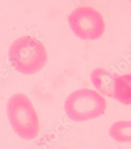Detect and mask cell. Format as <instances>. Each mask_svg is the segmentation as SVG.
Returning <instances> with one entry per match:
<instances>
[{
	"label": "cell",
	"mask_w": 131,
	"mask_h": 149,
	"mask_svg": "<svg viewBox=\"0 0 131 149\" xmlns=\"http://www.w3.org/2000/svg\"><path fill=\"white\" fill-rule=\"evenodd\" d=\"M117 74L109 72L104 68H96L90 73V80L93 86L100 94L112 97L113 84Z\"/></svg>",
	"instance_id": "obj_5"
},
{
	"label": "cell",
	"mask_w": 131,
	"mask_h": 149,
	"mask_svg": "<svg viewBox=\"0 0 131 149\" xmlns=\"http://www.w3.org/2000/svg\"><path fill=\"white\" fill-rule=\"evenodd\" d=\"M11 65L21 74L32 75L41 71L47 61L43 44L30 36L20 37L13 42L8 52Z\"/></svg>",
	"instance_id": "obj_1"
},
{
	"label": "cell",
	"mask_w": 131,
	"mask_h": 149,
	"mask_svg": "<svg viewBox=\"0 0 131 149\" xmlns=\"http://www.w3.org/2000/svg\"><path fill=\"white\" fill-rule=\"evenodd\" d=\"M130 1H131V0H130Z\"/></svg>",
	"instance_id": "obj_8"
},
{
	"label": "cell",
	"mask_w": 131,
	"mask_h": 149,
	"mask_svg": "<svg viewBox=\"0 0 131 149\" xmlns=\"http://www.w3.org/2000/svg\"><path fill=\"white\" fill-rule=\"evenodd\" d=\"M68 21L74 35L83 40L98 39L105 31L102 15L91 7L77 8L69 14Z\"/></svg>",
	"instance_id": "obj_4"
},
{
	"label": "cell",
	"mask_w": 131,
	"mask_h": 149,
	"mask_svg": "<svg viewBox=\"0 0 131 149\" xmlns=\"http://www.w3.org/2000/svg\"><path fill=\"white\" fill-rule=\"evenodd\" d=\"M111 98L124 105H131V73L117 74Z\"/></svg>",
	"instance_id": "obj_6"
},
{
	"label": "cell",
	"mask_w": 131,
	"mask_h": 149,
	"mask_svg": "<svg viewBox=\"0 0 131 149\" xmlns=\"http://www.w3.org/2000/svg\"><path fill=\"white\" fill-rule=\"evenodd\" d=\"M7 114L13 130L21 139L33 140L37 136L39 118L27 95L21 93L12 95L7 103Z\"/></svg>",
	"instance_id": "obj_2"
},
{
	"label": "cell",
	"mask_w": 131,
	"mask_h": 149,
	"mask_svg": "<svg viewBox=\"0 0 131 149\" xmlns=\"http://www.w3.org/2000/svg\"><path fill=\"white\" fill-rule=\"evenodd\" d=\"M107 108L105 98L95 90L81 88L73 92L66 98L64 111L68 118L81 122L97 118Z\"/></svg>",
	"instance_id": "obj_3"
},
{
	"label": "cell",
	"mask_w": 131,
	"mask_h": 149,
	"mask_svg": "<svg viewBox=\"0 0 131 149\" xmlns=\"http://www.w3.org/2000/svg\"><path fill=\"white\" fill-rule=\"evenodd\" d=\"M109 135L116 141L131 143V120L115 122L109 128Z\"/></svg>",
	"instance_id": "obj_7"
}]
</instances>
